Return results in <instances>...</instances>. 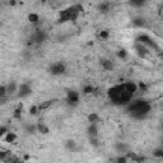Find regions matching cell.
I'll use <instances>...</instances> for the list:
<instances>
[{
	"label": "cell",
	"mask_w": 163,
	"mask_h": 163,
	"mask_svg": "<svg viewBox=\"0 0 163 163\" xmlns=\"http://www.w3.org/2000/svg\"><path fill=\"white\" fill-rule=\"evenodd\" d=\"M136 92L138 85L134 82H125L108 89V98L115 105H129Z\"/></svg>",
	"instance_id": "1"
},
{
	"label": "cell",
	"mask_w": 163,
	"mask_h": 163,
	"mask_svg": "<svg viewBox=\"0 0 163 163\" xmlns=\"http://www.w3.org/2000/svg\"><path fill=\"white\" fill-rule=\"evenodd\" d=\"M150 110H152L150 103L145 100H140V98L130 102L127 105V112H130V115L134 118H136V120H143V118H145L149 115Z\"/></svg>",
	"instance_id": "2"
},
{
	"label": "cell",
	"mask_w": 163,
	"mask_h": 163,
	"mask_svg": "<svg viewBox=\"0 0 163 163\" xmlns=\"http://www.w3.org/2000/svg\"><path fill=\"white\" fill-rule=\"evenodd\" d=\"M82 10H83V8L79 4H75V5H71L70 8L64 9L60 12L59 22L60 23H65V22H69V20H75Z\"/></svg>",
	"instance_id": "3"
},
{
	"label": "cell",
	"mask_w": 163,
	"mask_h": 163,
	"mask_svg": "<svg viewBox=\"0 0 163 163\" xmlns=\"http://www.w3.org/2000/svg\"><path fill=\"white\" fill-rule=\"evenodd\" d=\"M136 41L140 42V43H143V45L147 46L149 50H154V51L157 52V55H161V54H162V51H161L159 46L156 43V41H153V40H152L148 35H140V36L138 37Z\"/></svg>",
	"instance_id": "4"
},
{
	"label": "cell",
	"mask_w": 163,
	"mask_h": 163,
	"mask_svg": "<svg viewBox=\"0 0 163 163\" xmlns=\"http://www.w3.org/2000/svg\"><path fill=\"white\" fill-rule=\"evenodd\" d=\"M65 70H66V66H65V64L61 62V61L54 62L50 66V73L52 75H61V74L65 73Z\"/></svg>",
	"instance_id": "5"
},
{
	"label": "cell",
	"mask_w": 163,
	"mask_h": 163,
	"mask_svg": "<svg viewBox=\"0 0 163 163\" xmlns=\"http://www.w3.org/2000/svg\"><path fill=\"white\" fill-rule=\"evenodd\" d=\"M135 51H136L138 55H139L140 58H143V59H147V58L149 56V54H150L149 49H148L147 46H144L143 43L138 42V41H136V43H135Z\"/></svg>",
	"instance_id": "6"
},
{
	"label": "cell",
	"mask_w": 163,
	"mask_h": 163,
	"mask_svg": "<svg viewBox=\"0 0 163 163\" xmlns=\"http://www.w3.org/2000/svg\"><path fill=\"white\" fill-rule=\"evenodd\" d=\"M32 93V88H31V85L28 83H22L19 85V88H18V97H20V98H24V97L29 96Z\"/></svg>",
	"instance_id": "7"
},
{
	"label": "cell",
	"mask_w": 163,
	"mask_h": 163,
	"mask_svg": "<svg viewBox=\"0 0 163 163\" xmlns=\"http://www.w3.org/2000/svg\"><path fill=\"white\" fill-rule=\"evenodd\" d=\"M46 40V33H45V31H42V29H37L33 36H32V41H35L36 43H41Z\"/></svg>",
	"instance_id": "8"
},
{
	"label": "cell",
	"mask_w": 163,
	"mask_h": 163,
	"mask_svg": "<svg viewBox=\"0 0 163 163\" xmlns=\"http://www.w3.org/2000/svg\"><path fill=\"white\" fill-rule=\"evenodd\" d=\"M66 101H68L69 105H77L78 101H79V94H78V92H75V91H70V92H68Z\"/></svg>",
	"instance_id": "9"
},
{
	"label": "cell",
	"mask_w": 163,
	"mask_h": 163,
	"mask_svg": "<svg viewBox=\"0 0 163 163\" xmlns=\"http://www.w3.org/2000/svg\"><path fill=\"white\" fill-rule=\"evenodd\" d=\"M126 156H127L129 159H131V161L135 162V163H142V162L145 161V157H144V156H139V154H136V153H130V152H129Z\"/></svg>",
	"instance_id": "10"
},
{
	"label": "cell",
	"mask_w": 163,
	"mask_h": 163,
	"mask_svg": "<svg viewBox=\"0 0 163 163\" xmlns=\"http://www.w3.org/2000/svg\"><path fill=\"white\" fill-rule=\"evenodd\" d=\"M111 8H112V3H110V2H103V3L98 4V10L101 13H108L111 10Z\"/></svg>",
	"instance_id": "11"
},
{
	"label": "cell",
	"mask_w": 163,
	"mask_h": 163,
	"mask_svg": "<svg viewBox=\"0 0 163 163\" xmlns=\"http://www.w3.org/2000/svg\"><path fill=\"white\" fill-rule=\"evenodd\" d=\"M54 102H55V101L50 100V101H45V102H41L40 105H37V106H38V110H40V112L49 110V108H50V107H51V106L54 105Z\"/></svg>",
	"instance_id": "12"
},
{
	"label": "cell",
	"mask_w": 163,
	"mask_h": 163,
	"mask_svg": "<svg viewBox=\"0 0 163 163\" xmlns=\"http://www.w3.org/2000/svg\"><path fill=\"white\" fill-rule=\"evenodd\" d=\"M115 149L118 152V153H129V147L125 144V143H117L115 145Z\"/></svg>",
	"instance_id": "13"
},
{
	"label": "cell",
	"mask_w": 163,
	"mask_h": 163,
	"mask_svg": "<svg viewBox=\"0 0 163 163\" xmlns=\"http://www.w3.org/2000/svg\"><path fill=\"white\" fill-rule=\"evenodd\" d=\"M88 135L91 136H98V127H97L96 124H91L88 127Z\"/></svg>",
	"instance_id": "14"
},
{
	"label": "cell",
	"mask_w": 163,
	"mask_h": 163,
	"mask_svg": "<svg viewBox=\"0 0 163 163\" xmlns=\"http://www.w3.org/2000/svg\"><path fill=\"white\" fill-rule=\"evenodd\" d=\"M101 64H102V68H103L105 70H107V71H110V70H112V69H114V62H112L111 60L105 59V60H102V61H101Z\"/></svg>",
	"instance_id": "15"
},
{
	"label": "cell",
	"mask_w": 163,
	"mask_h": 163,
	"mask_svg": "<svg viewBox=\"0 0 163 163\" xmlns=\"http://www.w3.org/2000/svg\"><path fill=\"white\" fill-rule=\"evenodd\" d=\"M19 88V85H17L15 82H10L8 85H6V89H8V94H13L14 92H17Z\"/></svg>",
	"instance_id": "16"
},
{
	"label": "cell",
	"mask_w": 163,
	"mask_h": 163,
	"mask_svg": "<svg viewBox=\"0 0 163 163\" xmlns=\"http://www.w3.org/2000/svg\"><path fill=\"white\" fill-rule=\"evenodd\" d=\"M37 129H38V133H41V134H43V135H46V134L50 133V129H49L45 124H43V122L37 124Z\"/></svg>",
	"instance_id": "17"
},
{
	"label": "cell",
	"mask_w": 163,
	"mask_h": 163,
	"mask_svg": "<svg viewBox=\"0 0 163 163\" xmlns=\"http://www.w3.org/2000/svg\"><path fill=\"white\" fill-rule=\"evenodd\" d=\"M15 139H17V135L14 133H10V131L3 138V140L6 142V143H13V142H15Z\"/></svg>",
	"instance_id": "18"
},
{
	"label": "cell",
	"mask_w": 163,
	"mask_h": 163,
	"mask_svg": "<svg viewBox=\"0 0 163 163\" xmlns=\"http://www.w3.org/2000/svg\"><path fill=\"white\" fill-rule=\"evenodd\" d=\"M88 121H89V124H96L97 125V122L100 121V116L96 112H92V114L88 115Z\"/></svg>",
	"instance_id": "19"
},
{
	"label": "cell",
	"mask_w": 163,
	"mask_h": 163,
	"mask_svg": "<svg viewBox=\"0 0 163 163\" xmlns=\"http://www.w3.org/2000/svg\"><path fill=\"white\" fill-rule=\"evenodd\" d=\"M133 24H134L135 27H144V26H145V19L138 17V18L133 19Z\"/></svg>",
	"instance_id": "20"
},
{
	"label": "cell",
	"mask_w": 163,
	"mask_h": 163,
	"mask_svg": "<svg viewBox=\"0 0 163 163\" xmlns=\"http://www.w3.org/2000/svg\"><path fill=\"white\" fill-rule=\"evenodd\" d=\"M65 147H66L68 150H71V152H77L78 148H77V143L73 142V140H68L66 144H65Z\"/></svg>",
	"instance_id": "21"
},
{
	"label": "cell",
	"mask_w": 163,
	"mask_h": 163,
	"mask_svg": "<svg viewBox=\"0 0 163 163\" xmlns=\"http://www.w3.org/2000/svg\"><path fill=\"white\" fill-rule=\"evenodd\" d=\"M26 131H27L28 134H35V133H37V131H38L37 125H28V126L26 127Z\"/></svg>",
	"instance_id": "22"
},
{
	"label": "cell",
	"mask_w": 163,
	"mask_h": 163,
	"mask_svg": "<svg viewBox=\"0 0 163 163\" xmlns=\"http://www.w3.org/2000/svg\"><path fill=\"white\" fill-rule=\"evenodd\" d=\"M96 92V88H93L92 85H85L84 88H83V93L84 94H92Z\"/></svg>",
	"instance_id": "23"
},
{
	"label": "cell",
	"mask_w": 163,
	"mask_h": 163,
	"mask_svg": "<svg viewBox=\"0 0 163 163\" xmlns=\"http://www.w3.org/2000/svg\"><path fill=\"white\" fill-rule=\"evenodd\" d=\"M89 142L93 147H98L100 145V140H98V136H91L89 138Z\"/></svg>",
	"instance_id": "24"
},
{
	"label": "cell",
	"mask_w": 163,
	"mask_h": 163,
	"mask_svg": "<svg viewBox=\"0 0 163 163\" xmlns=\"http://www.w3.org/2000/svg\"><path fill=\"white\" fill-rule=\"evenodd\" d=\"M29 114H31L32 116H36V115H38V114H40L38 106H37V105H36V106H32V107L29 108Z\"/></svg>",
	"instance_id": "25"
},
{
	"label": "cell",
	"mask_w": 163,
	"mask_h": 163,
	"mask_svg": "<svg viewBox=\"0 0 163 163\" xmlns=\"http://www.w3.org/2000/svg\"><path fill=\"white\" fill-rule=\"evenodd\" d=\"M28 19L32 22V23H37V22L40 20L38 15H37V14H35V13H31V14L28 15Z\"/></svg>",
	"instance_id": "26"
},
{
	"label": "cell",
	"mask_w": 163,
	"mask_h": 163,
	"mask_svg": "<svg viewBox=\"0 0 163 163\" xmlns=\"http://www.w3.org/2000/svg\"><path fill=\"white\" fill-rule=\"evenodd\" d=\"M22 116V105H18V107L15 108V111H14V117L15 118H20Z\"/></svg>",
	"instance_id": "27"
},
{
	"label": "cell",
	"mask_w": 163,
	"mask_h": 163,
	"mask_svg": "<svg viewBox=\"0 0 163 163\" xmlns=\"http://www.w3.org/2000/svg\"><path fill=\"white\" fill-rule=\"evenodd\" d=\"M126 56H127L126 50L122 49V50H118V51H117V58H118V59H125Z\"/></svg>",
	"instance_id": "28"
},
{
	"label": "cell",
	"mask_w": 163,
	"mask_h": 163,
	"mask_svg": "<svg viewBox=\"0 0 163 163\" xmlns=\"http://www.w3.org/2000/svg\"><path fill=\"white\" fill-rule=\"evenodd\" d=\"M8 133H9V130H8L6 126H2V127H0V136H2V138H4Z\"/></svg>",
	"instance_id": "29"
},
{
	"label": "cell",
	"mask_w": 163,
	"mask_h": 163,
	"mask_svg": "<svg viewBox=\"0 0 163 163\" xmlns=\"http://www.w3.org/2000/svg\"><path fill=\"white\" fill-rule=\"evenodd\" d=\"M127 159H129V158H127V156L125 154L124 157H118L116 161H117V163H127Z\"/></svg>",
	"instance_id": "30"
},
{
	"label": "cell",
	"mask_w": 163,
	"mask_h": 163,
	"mask_svg": "<svg viewBox=\"0 0 163 163\" xmlns=\"http://www.w3.org/2000/svg\"><path fill=\"white\" fill-rule=\"evenodd\" d=\"M100 37H101L102 40H107V38H108V32H107V31H101V32H100Z\"/></svg>",
	"instance_id": "31"
},
{
	"label": "cell",
	"mask_w": 163,
	"mask_h": 163,
	"mask_svg": "<svg viewBox=\"0 0 163 163\" xmlns=\"http://www.w3.org/2000/svg\"><path fill=\"white\" fill-rule=\"evenodd\" d=\"M133 6H143L144 5V2H131L130 3Z\"/></svg>",
	"instance_id": "32"
},
{
	"label": "cell",
	"mask_w": 163,
	"mask_h": 163,
	"mask_svg": "<svg viewBox=\"0 0 163 163\" xmlns=\"http://www.w3.org/2000/svg\"><path fill=\"white\" fill-rule=\"evenodd\" d=\"M138 89H140V91H147V85H145L144 83H140V84L138 85Z\"/></svg>",
	"instance_id": "33"
},
{
	"label": "cell",
	"mask_w": 163,
	"mask_h": 163,
	"mask_svg": "<svg viewBox=\"0 0 163 163\" xmlns=\"http://www.w3.org/2000/svg\"><path fill=\"white\" fill-rule=\"evenodd\" d=\"M156 156H158V157H161V158L163 159V149H162V150H157V152H156Z\"/></svg>",
	"instance_id": "34"
},
{
	"label": "cell",
	"mask_w": 163,
	"mask_h": 163,
	"mask_svg": "<svg viewBox=\"0 0 163 163\" xmlns=\"http://www.w3.org/2000/svg\"><path fill=\"white\" fill-rule=\"evenodd\" d=\"M159 15H161V17L163 18V6H162V8L159 9Z\"/></svg>",
	"instance_id": "35"
},
{
	"label": "cell",
	"mask_w": 163,
	"mask_h": 163,
	"mask_svg": "<svg viewBox=\"0 0 163 163\" xmlns=\"http://www.w3.org/2000/svg\"><path fill=\"white\" fill-rule=\"evenodd\" d=\"M162 131H163V122H162Z\"/></svg>",
	"instance_id": "36"
},
{
	"label": "cell",
	"mask_w": 163,
	"mask_h": 163,
	"mask_svg": "<svg viewBox=\"0 0 163 163\" xmlns=\"http://www.w3.org/2000/svg\"><path fill=\"white\" fill-rule=\"evenodd\" d=\"M162 144H163V143H162Z\"/></svg>",
	"instance_id": "37"
}]
</instances>
